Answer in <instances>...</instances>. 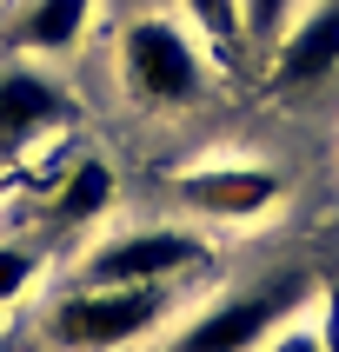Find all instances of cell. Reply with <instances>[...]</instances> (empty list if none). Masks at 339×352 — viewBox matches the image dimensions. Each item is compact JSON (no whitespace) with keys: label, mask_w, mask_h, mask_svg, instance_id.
I'll use <instances>...</instances> for the list:
<instances>
[{"label":"cell","mask_w":339,"mask_h":352,"mask_svg":"<svg viewBox=\"0 0 339 352\" xmlns=\"http://www.w3.org/2000/svg\"><path fill=\"white\" fill-rule=\"evenodd\" d=\"M173 313V286H80L47 313L54 352H120Z\"/></svg>","instance_id":"cell-1"},{"label":"cell","mask_w":339,"mask_h":352,"mask_svg":"<svg viewBox=\"0 0 339 352\" xmlns=\"http://www.w3.org/2000/svg\"><path fill=\"white\" fill-rule=\"evenodd\" d=\"M120 87L140 107H193L206 94V60L173 20H133L120 34Z\"/></svg>","instance_id":"cell-2"},{"label":"cell","mask_w":339,"mask_h":352,"mask_svg":"<svg viewBox=\"0 0 339 352\" xmlns=\"http://www.w3.org/2000/svg\"><path fill=\"white\" fill-rule=\"evenodd\" d=\"M313 293H319V286L306 273H273L266 286H253V293L219 299L213 313L193 319L166 352H259V346H266V333H279V326H286Z\"/></svg>","instance_id":"cell-3"},{"label":"cell","mask_w":339,"mask_h":352,"mask_svg":"<svg viewBox=\"0 0 339 352\" xmlns=\"http://www.w3.org/2000/svg\"><path fill=\"white\" fill-rule=\"evenodd\" d=\"M206 266V239L186 226H133L94 246L87 259V286H173L179 273Z\"/></svg>","instance_id":"cell-4"},{"label":"cell","mask_w":339,"mask_h":352,"mask_svg":"<svg viewBox=\"0 0 339 352\" xmlns=\"http://www.w3.org/2000/svg\"><path fill=\"white\" fill-rule=\"evenodd\" d=\"M179 186V199L193 206V213H206V219H266L279 206V173L273 166H246V160H226V166H193V173H179L173 179Z\"/></svg>","instance_id":"cell-5"},{"label":"cell","mask_w":339,"mask_h":352,"mask_svg":"<svg viewBox=\"0 0 339 352\" xmlns=\"http://www.w3.org/2000/svg\"><path fill=\"white\" fill-rule=\"evenodd\" d=\"M333 67H339V0H319L299 20H286V34L273 40V87L313 94Z\"/></svg>","instance_id":"cell-6"},{"label":"cell","mask_w":339,"mask_h":352,"mask_svg":"<svg viewBox=\"0 0 339 352\" xmlns=\"http://www.w3.org/2000/svg\"><path fill=\"white\" fill-rule=\"evenodd\" d=\"M60 120H74V100L60 94L54 74H40V67H0V153H20L27 140L54 133Z\"/></svg>","instance_id":"cell-7"},{"label":"cell","mask_w":339,"mask_h":352,"mask_svg":"<svg viewBox=\"0 0 339 352\" xmlns=\"http://www.w3.org/2000/svg\"><path fill=\"white\" fill-rule=\"evenodd\" d=\"M87 20H94V0H27L14 20V47L20 54H74Z\"/></svg>","instance_id":"cell-8"},{"label":"cell","mask_w":339,"mask_h":352,"mask_svg":"<svg viewBox=\"0 0 339 352\" xmlns=\"http://www.w3.org/2000/svg\"><path fill=\"white\" fill-rule=\"evenodd\" d=\"M107 206H113V166L107 160H80L74 173H67V186H60V199H54L60 226H87Z\"/></svg>","instance_id":"cell-9"},{"label":"cell","mask_w":339,"mask_h":352,"mask_svg":"<svg viewBox=\"0 0 339 352\" xmlns=\"http://www.w3.org/2000/svg\"><path fill=\"white\" fill-rule=\"evenodd\" d=\"M186 20H193L213 47H233L239 40V0H186Z\"/></svg>","instance_id":"cell-10"},{"label":"cell","mask_w":339,"mask_h":352,"mask_svg":"<svg viewBox=\"0 0 339 352\" xmlns=\"http://www.w3.org/2000/svg\"><path fill=\"white\" fill-rule=\"evenodd\" d=\"M286 14H293V0H239V34L259 40V47H273L286 34Z\"/></svg>","instance_id":"cell-11"},{"label":"cell","mask_w":339,"mask_h":352,"mask_svg":"<svg viewBox=\"0 0 339 352\" xmlns=\"http://www.w3.org/2000/svg\"><path fill=\"white\" fill-rule=\"evenodd\" d=\"M34 279H40V259L27 246H0V306H14Z\"/></svg>","instance_id":"cell-12"},{"label":"cell","mask_w":339,"mask_h":352,"mask_svg":"<svg viewBox=\"0 0 339 352\" xmlns=\"http://www.w3.org/2000/svg\"><path fill=\"white\" fill-rule=\"evenodd\" d=\"M259 352H326V339H319V326H279V333H266V346Z\"/></svg>","instance_id":"cell-13"},{"label":"cell","mask_w":339,"mask_h":352,"mask_svg":"<svg viewBox=\"0 0 339 352\" xmlns=\"http://www.w3.org/2000/svg\"><path fill=\"white\" fill-rule=\"evenodd\" d=\"M326 299V319H319V339H326V352H339V293H319Z\"/></svg>","instance_id":"cell-14"},{"label":"cell","mask_w":339,"mask_h":352,"mask_svg":"<svg viewBox=\"0 0 339 352\" xmlns=\"http://www.w3.org/2000/svg\"><path fill=\"white\" fill-rule=\"evenodd\" d=\"M0 352H14V346H7V339H0Z\"/></svg>","instance_id":"cell-15"}]
</instances>
